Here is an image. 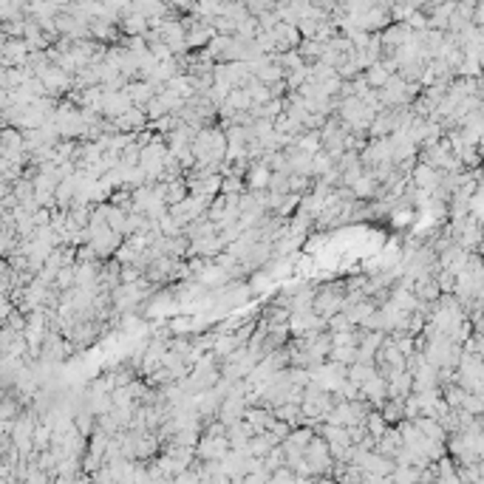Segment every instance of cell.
Instances as JSON below:
<instances>
[{
	"label": "cell",
	"instance_id": "12",
	"mask_svg": "<svg viewBox=\"0 0 484 484\" xmlns=\"http://www.w3.org/2000/svg\"><path fill=\"white\" fill-rule=\"evenodd\" d=\"M380 413H382V416H385V422H388V419H399L405 411H402V402H399V399H394V402H385Z\"/></svg>",
	"mask_w": 484,
	"mask_h": 484
},
{
	"label": "cell",
	"instance_id": "9",
	"mask_svg": "<svg viewBox=\"0 0 484 484\" xmlns=\"http://www.w3.org/2000/svg\"><path fill=\"white\" fill-rule=\"evenodd\" d=\"M365 428H368V433H371L374 439H382V436L388 433V422H385V416H382L380 411H371V413H368Z\"/></svg>",
	"mask_w": 484,
	"mask_h": 484
},
{
	"label": "cell",
	"instance_id": "2",
	"mask_svg": "<svg viewBox=\"0 0 484 484\" xmlns=\"http://www.w3.org/2000/svg\"><path fill=\"white\" fill-rule=\"evenodd\" d=\"M232 447H229V439L226 436H201V442H198V447H195V459H201L204 464L207 461H224L226 459V453H229Z\"/></svg>",
	"mask_w": 484,
	"mask_h": 484
},
{
	"label": "cell",
	"instance_id": "8",
	"mask_svg": "<svg viewBox=\"0 0 484 484\" xmlns=\"http://www.w3.org/2000/svg\"><path fill=\"white\" fill-rule=\"evenodd\" d=\"M380 371L374 368V365H365V363H354V365H349V374H346V380L349 382H354V385H365L368 380H374Z\"/></svg>",
	"mask_w": 484,
	"mask_h": 484
},
{
	"label": "cell",
	"instance_id": "1",
	"mask_svg": "<svg viewBox=\"0 0 484 484\" xmlns=\"http://www.w3.org/2000/svg\"><path fill=\"white\" fill-rule=\"evenodd\" d=\"M29 57H32V46L26 40L4 37V46H0V63H4V68H23Z\"/></svg>",
	"mask_w": 484,
	"mask_h": 484
},
{
	"label": "cell",
	"instance_id": "7",
	"mask_svg": "<svg viewBox=\"0 0 484 484\" xmlns=\"http://www.w3.org/2000/svg\"><path fill=\"white\" fill-rule=\"evenodd\" d=\"M295 147L303 150V153H309V156H317V153L323 150V136H320V131H306V133H301L298 142H295Z\"/></svg>",
	"mask_w": 484,
	"mask_h": 484
},
{
	"label": "cell",
	"instance_id": "5",
	"mask_svg": "<svg viewBox=\"0 0 484 484\" xmlns=\"http://www.w3.org/2000/svg\"><path fill=\"white\" fill-rule=\"evenodd\" d=\"M244 179H247V190L250 193H264V190H270L272 170H270L267 162H253V167H250V173Z\"/></svg>",
	"mask_w": 484,
	"mask_h": 484
},
{
	"label": "cell",
	"instance_id": "4",
	"mask_svg": "<svg viewBox=\"0 0 484 484\" xmlns=\"http://www.w3.org/2000/svg\"><path fill=\"white\" fill-rule=\"evenodd\" d=\"M133 108V102H131V97L125 94V91H105V99H102V116L108 119V122H114V119H119L122 114H128Z\"/></svg>",
	"mask_w": 484,
	"mask_h": 484
},
{
	"label": "cell",
	"instance_id": "6",
	"mask_svg": "<svg viewBox=\"0 0 484 484\" xmlns=\"http://www.w3.org/2000/svg\"><path fill=\"white\" fill-rule=\"evenodd\" d=\"M385 397H388V380L382 374H377L374 380L363 385V399L368 405H385Z\"/></svg>",
	"mask_w": 484,
	"mask_h": 484
},
{
	"label": "cell",
	"instance_id": "13",
	"mask_svg": "<svg viewBox=\"0 0 484 484\" xmlns=\"http://www.w3.org/2000/svg\"><path fill=\"white\" fill-rule=\"evenodd\" d=\"M270 476L272 473H247L244 476V484H270Z\"/></svg>",
	"mask_w": 484,
	"mask_h": 484
},
{
	"label": "cell",
	"instance_id": "11",
	"mask_svg": "<svg viewBox=\"0 0 484 484\" xmlns=\"http://www.w3.org/2000/svg\"><path fill=\"white\" fill-rule=\"evenodd\" d=\"M391 484H416V470L397 464V470L391 473Z\"/></svg>",
	"mask_w": 484,
	"mask_h": 484
},
{
	"label": "cell",
	"instance_id": "10",
	"mask_svg": "<svg viewBox=\"0 0 484 484\" xmlns=\"http://www.w3.org/2000/svg\"><path fill=\"white\" fill-rule=\"evenodd\" d=\"M298 481H301V476L292 467H281L270 476V484H298Z\"/></svg>",
	"mask_w": 484,
	"mask_h": 484
},
{
	"label": "cell",
	"instance_id": "3",
	"mask_svg": "<svg viewBox=\"0 0 484 484\" xmlns=\"http://www.w3.org/2000/svg\"><path fill=\"white\" fill-rule=\"evenodd\" d=\"M145 125H150V119H147L145 108H131L128 114H122L119 119H114V122H111L114 133H142V131H145Z\"/></svg>",
	"mask_w": 484,
	"mask_h": 484
}]
</instances>
